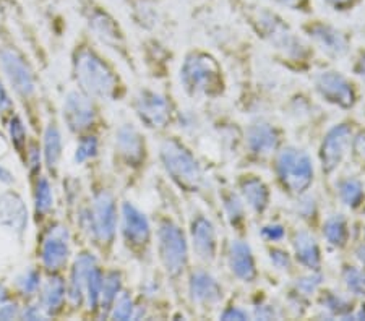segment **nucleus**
Wrapping results in <instances>:
<instances>
[{"label":"nucleus","mask_w":365,"mask_h":321,"mask_svg":"<svg viewBox=\"0 0 365 321\" xmlns=\"http://www.w3.org/2000/svg\"><path fill=\"white\" fill-rule=\"evenodd\" d=\"M115 148L130 164H140L145 157V142L132 125H122L115 133Z\"/></svg>","instance_id":"6ab92c4d"},{"label":"nucleus","mask_w":365,"mask_h":321,"mask_svg":"<svg viewBox=\"0 0 365 321\" xmlns=\"http://www.w3.org/2000/svg\"><path fill=\"white\" fill-rule=\"evenodd\" d=\"M0 224L19 233L26 229L28 211L21 198L11 191L0 196Z\"/></svg>","instance_id":"a211bd4d"},{"label":"nucleus","mask_w":365,"mask_h":321,"mask_svg":"<svg viewBox=\"0 0 365 321\" xmlns=\"http://www.w3.org/2000/svg\"><path fill=\"white\" fill-rule=\"evenodd\" d=\"M0 67L10 86L19 93L21 98H29L34 95L36 83L31 70L26 65L20 54L11 49H0Z\"/></svg>","instance_id":"1a4fd4ad"},{"label":"nucleus","mask_w":365,"mask_h":321,"mask_svg":"<svg viewBox=\"0 0 365 321\" xmlns=\"http://www.w3.org/2000/svg\"><path fill=\"white\" fill-rule=\"evenodd\" d=\"M357 256H359V260L365 263V245H362V247L357 250Z\"/></svg>","instance_id":"5fc2aeb1"},{"label":"nucleus","mask_w":365,"mask_h":321,"mask_svg":"<svg viewBox=\"0 0 365 321\" xmlns=\"http://www.w3.org/2000/svg\"><path fill=\"white\" fill-rule=\"evenodd\" d=\"M0 182L2 184H14L15 179H14V174H11L7 167L0 166Z\"/></svg>","instance_id":"3c124183"},{"label":"nucleus","mask_w":365,"mask_h":321,"mask_svg":"<svg viewBox=\"0 0 365 321\" xmlns=\"http://www.w3.org/2000/svg\"><path fill=\"white\" fill-rule=\"evenodd\" d=\"M101 289H103V273L98 268V265H94L90 276H88L86 290H85V297L91 310L98 308L99 297H101Z\"/></svg>","instance_id":"473e14b6"},{"label":"nucleus","mask_w":365,"mask_h":321,"mask_svg":"<svg viewBox=\"0 0 365 321\" xmlns=\"http://www.w3.org/2000/svg\"><path fill=\"white\" fill-rule=\"evenodd\" d=\"M351 138L352 132L346 124L333 127L327 133L320 148V161L323 171L333 172L343 162L347 149L351 146Z\"/></svg>","instance_id":"ddd939ff"},{"label":"nucleus","mask_w":365,"mask_h":321,"mask_svg":"<svg viewBox=\"0 0 365 321\" xmlns=\"http://www.w3.org/2000/svg\"><path fill=\"white\" fill-rule=\"evenodd\" d=\"M16 285L23 295H33L41 285V276L36 270H28L16 279Z\"/></svg>","instance_id":"72a5a7b5"},{"label":"nucleus","mask_w":365,"mask_h":321,"mask_svg":"<svg viewBox=\"0 0 365 321\" xmlns=\"http://www.w3.org/2000/svg\"><path fill=\"white\" fill-rule=\"evenodd\" d=\"M122 232L125 241L133 247H141L150 238L148 219L132 203H125L122 208Z\"/></svg>","instance_id":"dca6fc26"},{"label":"nucleus","mask_w":365,"mask_h":321,"mask_svg":"<svg viewBox=\"0 0 365 321\" xmlns=\"http://www.w3.org/2000/svg\"><path fill=\"white\" fill-rule=\"evenodd\" d=\"M221 318L222 320H247L249 318V313L244 312L242 308H239V307H231L221 315Z\"/></svg>","instance_id":"09e8293b"},{"label":"nucleus","mask_w":365,"mask_h":321,"mask_svg":"<svg viewBox=\"0 0 365 321\" xmlns=\"http://www.w3.org/2000/svg\"><path fill=\"white\" fill-rule=\"evenodd\" d=\"M120 274L117 271H110L106 274L103 278V289H101V308H103V315H108V312L113 308V305L117 300V295L120 292Z\"/></svg>","instance_id":"c756f323"},{"label":"nucleus","mask_w":365,"mask_h":321,"mask_svg":"<svg viewBox=\"0 0 365 321\" xmlns=\"http://www.w3.org/2000/svg\"><path fill=\"white\" fill-rule=\"evenodd\" d=\"M190 294L193 302L202 305H215L222 299L220 283L206 271H197L190 278Z\"/></svg>","instance_id":"aec40b11"},{"label":"nucleus","mask_w":365,"mask_h":321,"mask_svg":"<svg viewBox=\"0 0 365 321\" xmlns=\"http://www.w3.org/2000/svg\"><path fill=\"white\" fill-rule=\"evenodd\" d=\"M160 258L169 276H179L187 265V241L184 232L173 221H164L158 231Z\"/></svg>","instance_id":"0eeeda50"},{"label":"nucleus","mask_w":365,"mask_h":321,"mask_svg":"<svg viewBox=\"0 0 365 321\" xmlns=\"http://www.w3.org/2000/svg\"><path fill=\"white\" fill-rule=\"evenodd\" d=\"M130 7L132 16L138 25L145 28L155 26L160 20V9H158V0H127Z\"/></svg>","instance_id":"bb28decb"},{"label":"nucleus","mask_w":365,"mask_h":321,"mask_svg":"<svg viewBox=\"0 0 365 321\" xmlns=\"http://www.w3.org/2000/svg\"><path fill=\"white\" fill-rule=\"evenodd\" d=\"M66 300V283L61 278H51L43 288V308L47 315H54Z\"/></svg>","instance_id":"a878e982"},{"label":"nucleus","mask_w":365,"mask_h":321,"mask_svg":"<svg viewBox=\"0 0 365 321\" xmlns=\"http://www.w3.org/2000/svg\"><path fill=\"white\" fill-rule=\"evenodd\" d=\"M323 236L333 247H343L347 241V223L343 214L329 216L323 224Z\"/></svg>","instance_id":"c85d7f7f"},{"label":"nucleus","mask_w":365,"mask_h":321,"mask_svg":"<svg viewBox=\"0 0 365 321\" xmlns=\"http://www.w3.org/2000/svg\"><path fill=\"white\" fill-rule=\"evenodd\" d=\"M320 283H322V276H319V274H310V276L297 279L296 285H297V290L300 292V294L309 295V294H312V292L317 290Z\"/></svg>","instance_id":"a19ab883"},{"label":"nucleus","mask_w":365,"mask_h":321,"mask_svg":"<svg viewBox=\"0 0 365 321\" xmlns=\"http://www.w3.org/2000/svg\"><path fill=\"white\" fill-rule=\"evenodd\" d=\"M161 161L168 174L180 186L195 191L203 182V174L195 157L178 140L169 138L161 144Z\"/></svg>","instance_id":"20e7f679"},{"label":"nucleus","mask_w":365,"mask_h":321,"mask_svg":"<svg viewBox=\"0 0 365 321\" xmlns=\"http://www.w3.org/2000/svg\"><path fill=\"white\" fill-rule=\"evenodd\" d=\"M327 7L336 10V11H346L354 7L359 0H322Z\"/></svg>","instance_id":"a18cd8bd"},{"label":"nucleus","mask_w":365,"mask_h":321,"mask_svg":"<svg viewBox=\"0 0 365 321\" xmlns=\"http://www.w3.org/2000/svg\"><path fill=\"white\" fill-rule=\"evenodd\" d=\"M81 15L90 31L103 44L113 49H125V38L117 20L98 0H78Z\"/></svg>","instance_id":"423d86ee"},{"label":"nucleus","mask_w":365,"mask_h":321,"mask_svg":"<svg viewBox=\"0 0 365 321\" xmlns=\"http://www.w3.org/2000/svg\"><path fill=\"white\" fill-rule=\"evenodd\" d=\"M323 305H325L327 310L334 315H344L349 310V302H347L344 297L333 294V292H328V294L323 297Z\"/></svg>","instance_id":"ea45409f"},{"label":"nucleus","mask_w":365,"mask_h":321,"mask_svg":"<svg viewBox=\"0 0 365 321\" xmlns=\"http://www.w3.org/2000/svg\"><path fill=\"white\" fill-rule=\"evenodd\" d=\"M135 110L140 120L150 128H164L170 120V104L160 93L143 90L135 98Z\"/></svg>","instance_id":"9d476101"},{"label":"nucleus","mask_w":365,"mask_h":321,"mask_svg":"<svg viewBox=\"0 0 365 321\" xmlns=\"http://www.w3.org/2000/svg\"><path fill=\"white\" fill-rule=\"evenodd\" d=\"M20 317L25 320H44L47 317V313L43 307L31 305V307H28L25 312L20 313Z\"/></svg>","instance_id":"de8ad7c7"},{"label":"nucleus","mask_w":365,"mask_h":321,"mask_svg":"<svg viewBox=\"0 0 365 321\" xmlns=\"http://www.w3.org/2000/svg\"><path fill=\"white\" fill-rule=\"evenodd\" d=\"M192 242L197 255L205 261H211L216 253V231L210 219L198 214L192 221Z\"/></svg>","instance_id":"f3484780"},{"label":"nucleus","mask_w":365,"mask_h":321,"mask_svg":"<svg viewBox=\"0 0 365 321\" xmlns=\"http://www.w3.org/2000/svg\"><path fill=\"white\" fill-rule=\"evenodd\" d=\"M16 317H20L19 307L11 305V303H0V320H14Z\"/></svg>","instance_id":"49530a36"},{"label":"nucleus","mask_w":365,"mask_h":321,"mask_svg":"<svg viewBox=\"0 0 365 321\" xmlns=\"http://www.w3.org/2000/svg\"><path fill=\"white\" fill-rule=\"evenodd\" d=\"M11 107V101L7 95V91H5V88L0 83V112H5V110H9Z\"/></svg>","instance_id":"8fccbe9b"},{"label":"nucleus","mask_w":365,"mask_h":321,"mask_svg":"<svg viewBox=\"0 0 365 321\" xmlns=\"http://www.w3.org/2000/svg\"><path fill=\"white\" fill-rule=\"evenodd\" d=\"M319 95L333 106L349 109L356 102V93L349 81L338 72H322L315 77Z\"/></svg>","instance_id":"9b49d317"},{"label":"nucleus","mask_w":365,"mask_h":321,"mask_svg":"<svg viewBox=\"0 0 365 321\" xmlns=\"http://www.w3.org/2000/svg\"><path fill=\"white\" fill-rule=\"evenodd\" d=\"M276 172L281 184L296 195L304 194L314 182V166L310 156L304 149L294 146L281 151L276 159Z\"/></svg>","instance_id":"39448f33"},{"label":"nucleus","mask_w":365,"mask_h":321,"mask_svg":"<svg viewBox=\"0 0 365 321\" xmlns=\"http://www.w3.org/2000/svg\"><path fill=\"white\" fill-rule=\"evenodd\" d=\"M133 302H132V297L128 294H122L119 299H117L115 305H113V318L115 320H128V318H133Z\"/></svg>","instance_id":"4c0bfd02"},{"label":"nucleus","mask_w":365,"mask_h":321,"mask_svg":"<svg viewBox=\"0 0 365 321\" xmlns=\"http://www.w3.org/2000/svg\"><path fill=\"white\" fill-rule=\"evenodd\" d=\"M63 120L75 133L90 128L94 120V107L90 99L78 91H70L63 101Z\"/></svg>","instance_id":"2eb2a0df"},{"label":"nucleus","mask_w":365,"mask_h":321,"mask_svg":"<svg viewBox=\"0 0 365 321\" xmlns=\"http://www.w3.org/2000/svg\"><path fill=\"white\" fill-rule=\"evenodd\" d=\"M237 7L249 25L276 49H281L291 57H302L305 54L302 39L292 33L289 25L274 10L252 0H237Z\"/></svg>","instance_id":"f257e3e1"},{"label":"nucleus","mask_w":365,"mask_h":321,"mask_svg":"<svg viewBox=\"0 0 365 321\" xmlns=\"http://www.w3.org/2000/svg\"><path fill=\"white\" fill-rule=\"evenodd\" d=\"M180 83L190 96H217L222 91L221 68L210 54L192 52L182 63Z\"/></svg>","instance_id":"7ed1b4c3"},{"label":"nucleus","mask_w":365,"mask_h":321,"mask_svg":"<svg viewBox=\"0 0 365 321\" xmlns=\"http://www.w3.org/2000/svg\"><path fill=\"white\" fill-rule=\"evenodd\" d=\"M75 77L81 90L98 99L113 101L117 96V78L101 57L90 49H81L73 62Z\"/></svg>","instance_id":"f03ea898"},{"label":"nucleus","mask_w":365,"mask_h":321,"mask_svg":"<svg viewBox=\"0 0 365 321\" xmlns=\"http://www.w3.org/2000/svg\"><path fill=\"white\" fill-rule=\"evenodd\" d=\"M356 73H357V77H361L365 81V54H362V57L359 58V62L356 65Z\"/></svg>","instance_id":"603ef678"},{"label":"nucleus","mask_w":365,"mask_h":321,"mask_svg":"<svg viewBox=\"0 0 365 321\" xmlns=\"http://www.w3.org/2000/svg\"><path fill=\"white\" fill-rule=\"evenodd\" d=\"M94 265H96V260H94V256L88 253L80 255L75 261L72 276H70V288H68L70 300H72L75 305H78V303H81V300L85 299L86 281Z\"/></svg>","instance_id":"5701e85b"},{"label":"nucleus","mask_w":365,"mask_h":321,"mask_svg":"<svg viewBox=\"0 0 365 321\" xmlns=\"http://www.w3.org/2000/svg\"><path fill=\"white\" fill-rule=\"evenodd\" d=\"M62 156V135L56 124H49L44 133V157L49 169H57Z\"/></svg>","instance_id":"cd10ccee"},{"label":"nucleus","mask_w":365,"mask_h":321,"mask_svg":"<svg viewBox=\"0 0 365 321\" xmlns=\"http://www.w3.org/2000/svg\"><path fill=\"white\" fill-rule=\"evenodd\" d=\"M70 255L68 232L66 227L56 226L46 233L41 245V260L49 271H58L66 265Z\"/></svg>","instance_id":"4468645a"},{"label":"nucleus","mask_w":365,"mask_h":321,"mask_svg":"<svg viewBox=\"0 0 365 321\" xmlns=\"http://www.w3.org/2000/svg\"><path fill=\"white\" fill-rule=\"evenodd\" d=\"M338 191H339L341 201H343L346 206L357 208L364 200V189L361 182L356 179L341 180L338 185Z\"/></svg>","instance_id":"7c9ffc66"},{"label":"nucleus","mask_w":365,"mask_h":321,"mask_svg":"<svg viewBox=\"0 0 365 321\" xmlns=\"http://www.w3.org/2000/svg\"><path fill=\"white\" fill-rule=\"evenodd\" d=\"M98 154V140L94 137H85L81 140L80 144L76 146L75 151V162L76 164H81L88 159H91Z\"/></svg>","instance_id":"f704fd0d"},{"label":"nucleus","mask_w":365,"mask_h":321,"mask_svg":"<svg viewBox=\"0 0 365 321\" xmlns=\"http://www.w3.org/2000/svg\"><path fill=\"white\" fill-rule=\"evenodd\" d=\"M229 265H231V270L235 276L245 283H252L257 278V268L252 255V248L245 242H232L231 253H229Z\"/></svg>","instance_id":"4be33fe9"},{"label":"nucleus","mask_w":365,"mask_h":321,"mask_svg":"<svg viewBox=\"0 0 365 321\" xmlns=\"http://www.w3.org/2000/svg\"><path fill=\"white\" fill-rule=\"evenodd\" d=\"M262 236L269 242H279L284 238V227L279 224H269L262 229Z\"/></svg>","instance_id":"37998d69"},{"label":"nucleus","mask_w":365,"mask_h":321,"mask_svg":"<svg viewBox=\"0 0 365 321\" xmlns=\"http://www.w3.org/2000/svg\"><path fill=\"white\" fill-rule=\"evenodd\" d=\"M344 283L347 285V289L351 292H354L357 295L365 294V278L364 274L356 270V268H346L344 270Z\"/></svg>","instance_id":"c9c22d12"},{"label":"nucleus","mask_w":365,"mask_h":321,"mask_svg":"<svg viewBox=\"0 0 365 321\" xmlns=\"http://www.w3.org/2000/svg\"><path fill=\"white\" fill-rule=\"evenodd\" d=\"M247 142H249L253 153L268 156L278 148L279 135L273 125L267 124V122H257V124L250 125L249 132H247Z\"/></svg>","instance_id":"412c9836"},{"label":"nucleus","mask_w":365,"mask_h":321,"mask_svg":"<svg viewBox=\"0 0 365 321\" xmlns=\"http://www.w3.org/2000/svg\"><path fill=\"white\" fill-rule=\"evenodd\" d=\"M240 191H242L245 203L255 213H263L268 208L269 191L267 184L262 179L255 177V175L244 177L240 180Z\"/></svg>","instance_id":"b1692460"},{"label":"nucleus","mask_w":365,"mask_h":321,"mask_svg":"<svg viewBox=\"0 0 365 321\" xmlns=\"http://www.w3.org/2000/svg\"><path fill=\"white\" fill-rule=\"evenodd\" d=\"M304 31L309 34V38L314 41L327 56L333 58L346 56L349 43H347L346 34L336 26L329 25V23L322 20H314L305 23Z\"/></svg>","instance_id":"f8f14e48"},{"label":"nucleus","mask_w":365,"mask_h":321,"mask_svg":"<svg viewBox=\"0 0 365 321\" xmlns=\"http://www.w3.org/2000/svg\"><path fill=\"white\" fill-rule=\"evenodd\" d=\"M357 318H362V320H365V310H362L361 313L357 315Z\"/></svg>","instance_id":"6e6d98bb"},{"label":"nucleus","mask_w":365,"mask_h":321,"mask_svg":"<svg viewBox=\"0 0 365 321\" xmlns=\"http://www.w3.org/2000/svg\"><path fill=\"white\" fill-rule=\"evenodd\" d=\"M10 137H11V143L16 149L23 153L26 146V132L25 127H23V122L20 120V117H14L10 122Z\"/></svg>","instance_id":"58836bf2"},{"label":"nucleus","mask_w":365,"mask_h":321,"mask_svg":"<svg viewBox=\"0 0 365 321\" xmlns=\"http://www.w3.org/2000/svg\"><path fill=\"white\" fill-rule=\"evenodd\" d=\"M272 2L282 9L300 11V14H309L312 10V0H272Z\"/></svg>","instance_id":"79ce46f5"},{"label":"nucleus","mask_w":365,"mask_h":321,"mask_svg":"<svg viewBox=\"0 0 365 321\" xmlns=\"http://www.w3.org/2000/svg\"><path fill=\"white\" fill-rule=\"evenodd\" d=\"M294 252H296L297 260L307 266L309 270H319L320 266V248L319 243L309 232L299 231L294 236Z\"/></svg>","instance_id":"393cba45"},{"label":"nucleus","mask_w":365,"mask_h":321,"mask_svg":"<svg viewBox=\"0 0 365 321\" xmlns=\"http://www.w3.org/2000/svg\"><path fill=\"white\" fill-rule=\"evenodd\" d=\"M5 300H7V289L0 285V303H4Z\"/></svg>","instance_id":"864d4df0"},{"label":"nucleus","mask_w":365,"mask_h":321,"mask_svg":"<svg viewBox=\"0 0 365 321\" xmlns=\"http://www.w3.org/2000/svg\"><path fill=\"white\" fill-rule=\"evenodd\" d=\"M34 203H36V213L44 216L51 211L54 196H52V189L49 180L46 177H39L36 182V191H34Z\"/></svg>","instance_id":"2f4dec72"},{"label":"nucleus","mask_w":365,"mask_h":321,"mask_svg":"<svg viewBox=\"0 0 365 321\" xmlns=\"http://www.w3.org/2000/svg\"><path fill=\"white\" fill-rule=\"evenodd\" d=\"M88 221H90L94 237H96L99 242H113L117 224L115 201L113 195L108 194V191H101V194L94 196Z\"/></svg>","instance_id":"6e6552de"},{"label":"nucleus","mask_w":365,"mask_h":321,"mask_svg":"<svg viewBox=\"0 0 365 321\" xmlns=\"http://www.w3.org/2000/svg\"><path fill=\"white\" fill-rule=\"evenodd\" d=\"M269 258H272V263L278 268V270H289L291 268L289 255H287L284 250H272Z\"/></svg>","instance_id":"c03bdc74"},{"label":"nucleus","mask_w":365,"mask_h":321,"mask_svg":"<svg viewBox=\"0 0 365 321\" xmlns=\"http://www.w3.org/2000/svg\"><path fill=\"white\" fill-rule=\"evenodd\" d=\"M225 208H226V213L229 216V219H231V223L235 226L239 223H242L244 221V206L242 203L237 196L234 194H229L225 196Z\"/></svg>","instance_id":"e433bc0d"}]
</instances>
